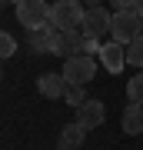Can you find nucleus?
Instances as JSON below:
<instances>
[{
    "instance_id": "obj_14",
    "label": "nucleus",
    "mask_w": 143,
    "mask_h": 150,
    "mask_svg": "<svg viewBox=\"0 0 143 150\" xmlns=\"http://www.w3.org/2000/svg\"><path fill=\"white\" fill-rule=\"evenodd\" d=\"M63 100L70 103V107H80V103L87 100V90H83V83H70V87H67V93H63Z\"/></svg>"
},
{
    "instance_id": "obj_17",
    "label": "nucleus",
    "mask_w": 143,
    "mask_h": 150,
    "mask_svg": "<svg viewBox=\"0 0 143 150\" xmlns=\"http://www.w3.org/2000/svg\"><path fill=\"white\" fill-rule=\"evenodd\" d=\"M87 4V10H93V7H103V0H83Z\"/></svg>"
},
{
    "instance_id": "obj_10",
    "label": "nucleus",
    "mask_w": 143,
    "mask_h": 150,
    "mask_svg": "<svg viewBox=\"0 0 143 150\" xmlns=\"http://www.w3.org/2000/svg\"><path fill=\"white\" fill-rule=\"evenodd\" d=\"M83 137H87V127H80V123H67L63 130H60V137H57V147L60 150H77L80 144H83Z\"/></svg>"
},
{
    "instance_id": "obj_2",
    "label": "nucleus",
    "mask_w": 143,
    "mask_h": 150,
    "mask_svg": "<svg viewBox=\"0 0 143 150\" xmlns=\"http://www.w3.org/2000/svg\"><path fill=\"white\" fill-rule=\"evenodd\" d=\"M17 20L23 30H43L50 27V7L47 0H20L17 4Z\"/></svg>"
},
{
    "instance_id": "obj_3",
    "label": "nucleus",
    "mask_w": 143,
    "mask_h": 150,
    "mask_svg": "<svg viewBox=\"0 0 143 150\" xmlns=\"http://www.w3.org/2000/svg\"><path fill=\"white\" fill-rule=\"evenodd\" d=\"M113 40H120V43H130V40H137L140 33H143V17L137 13V7H130V10H113Z\"/></svg>"
},
{
    "instance_id": "obj_9",
    "label": "nucleus",
    "mask_w": 143,
    "mask_h": 150,
    "mask_svg": "<svg viewBox=\"0 0 143 150\" xmlns=\"http://www.w3.org/2000/svg\"><path fill=\"white\" fill-rule=\"evenodd\" d=\"M53 40H57V27H43V30H27V50L30 54H53Z\"/></svg>"
},
{
    "instance_id": "obj_1",
    "label": "nucleus",
    "mask_w": 143,
    "mask_h": 150,
    "mask_svg": "<svg viewBox=\"0 0 143 150\" xmlns=\"http://www.w3.org/2000/svg\"><path fill=\"white\" fill-rule=\"evenodd\" d=\"M87 20V7L80 0H57L50 4V23L57 30H83Z\"/></svg>"
},
{
    "instance_id": "obj_19",
    "label": "nucleus",
    "mask_w": 143,
    "mask_h": 150,
    "mask_svg": "<svg viewBox=\"0 0 143 150\" xmlns=\"http://www.w3.org/2000/svg\"><path fill=\"white\" fill-rule=\"evenodd\" d=\"M7 4H20V0H7Z\"/></svg>"
},
{
    "instance_id": "obj_13",
    "label": "nucleus",
    "mask_w": 143,
    "mask_h": 150,
    "mask_svg": "<svg viewBox=\"0 0 143 150\" xmlns=\"http://www.w3.org/2000/svg\"><path fill=\"white\" fill-rule=\"evenodd\" d=\"M127 97H130V103H140V107H143V74L130 77V83H127Z\"/></svg>"
},
{
    "instance_id": "obj_6",
    "label": "nucleus",
    "mask_w": 143,
    "mask_h": 150,
    "mask_svg": "<svg viewBox=\"0 0 143 150\" xmlns=\"http://www.w3.org/2000/svg\"><path fill=\"white\" fill-rule=\"evenodd\" d=\"M110 27H113V13L106 10V7L87 10V20H83V33H87V37H97V40H100L103 33H110Z\"/></svg>"
},
{
    "instance_id": "obj_4",
    "label": "nucleus",
    "mask_w": 143,
    "mask_h": 150,
    "mask_svg": "<svg viewBox=\"0 0 143 150\" xmlns=\"http://www.w3.org/2000/svg\"><path fill=\"white\" fill-rule=\"evenodd\" d=\"M60 74H63L70 83H90V80H93V74H97V60H93V57H83V54L67 57Z\"/></svg>"
},
{
    "instance_id": "obj_18",
    "label": "nucleus",
    "mask_w": 143,
    "mask_h": 150,
    "mask_svg": "<svg viewBox=\"0 0 143 150\" xmlns=\"http://www.w3.org/2000/svg\"><path fill=\"white\" fill-rule=\"evenodd\" d=\"M133 7H137V13L143 17V0H137V4H133Z\"/></svg>"
},
{
    "instance_id": "obj_15",
    "label": "nucleus",
    "mask_w": 143,
    "mask_h": 150,
    "mask_svg": "<svg viewBox=\"0 0 143 150\" xmlns=\"http://www.w3.org/2000/svg\"><path fill=\"white\" fill-rule=\"evenodd\" d=\"M17 54V40L10 33H0V57H13Z\"/></svg>"
},
{
    "instance_id": "obj_5",
    "label": "nucleus",
    "mask_w": 143,
    "mask_h": 150,
    "mask_svg": "<svg viewBox=\"0 0 143 150\" xmlns=\"http://www.w3.org/2000/svg\"><path fill=\"white\" fill-rule=\"evenodd\" d=\"M100 64H103L106 74H120V70L127 67V43H120V40L103 43L100 47Z\"/></svg>"
},
{
    "instance_id": "obj_11",
    "label": "nucleus",
    "mask_w": 143,
    "mask_h": 150,
    "mask_svg": "<svg viewBox=\"0 0 143 150\" xmlns=\"http://www.w3.org/2000/svg\"><path fill=\"white\" fill-rule=\"evenodd\" d=\"M123 130L130 137L143 134V107L140 103H127V110H123Z\"/></svg>"
},
{
    "instance_id": "obj_12",
    "label": "nucleus",
    "mask_w": 143,
    "mask_h": 150,
    "mask_svg": "<svg viewBox=\"0 0 143 150\" xmlns=\"http://www.w3.org/2000/svg\"><path fill=\"white\" fill-rule=\"evenodd\" d=\"M127 64L143 67V33H140L137 40H130V43H127Z\"/></svg>"
},
{
    "instance_id": "obj_7",
    "label": "nucleus",
    "mask_w": 143,
    "mask_h": 150,
    "mask_svg": "<svg viewBox=\"0 0 143 150\" xmlns=\"http://www.w3.org/2000/svg\"><path fill=\"white\" fill-rule=\"evenodd\" d=\"M73 110H77V123H80V127H87V130L100 127V123H103V117H106L103 103H100V100H90V97H87L80 107H73Z\"/></svg>"
},
{
    "instance_id": "obj_8",
    "label": "nucleus",
    "mask_w": 143,
    "mask_h": 150,
    "mask_svg": "<svg viewBox=\"0 0 143 150\" xmlns=\"http://www.w3.org/2000/svg\"><path fill=\"white\" fill-rule=\"evenodd\" d=\"M67 87H70V80L63 74H40L37 77V90L47 97V100H63Z\"/></svg>"
},
{
    "instance_id": "obj_16",
    "label": "nucleus",
    "mask_w": 143,
    "mask_h": 150,
    "mask_svg": "<svg viewBox=\"0 0 143 150\" xmlns=\"http://www.w3.org/2000/svg\"><path fill=\"white\" fill-rule=\"evenodd\" d=\"M133 4H137V0H110V7H113V10H130Z\"/></svg>"
}]
</instances>
